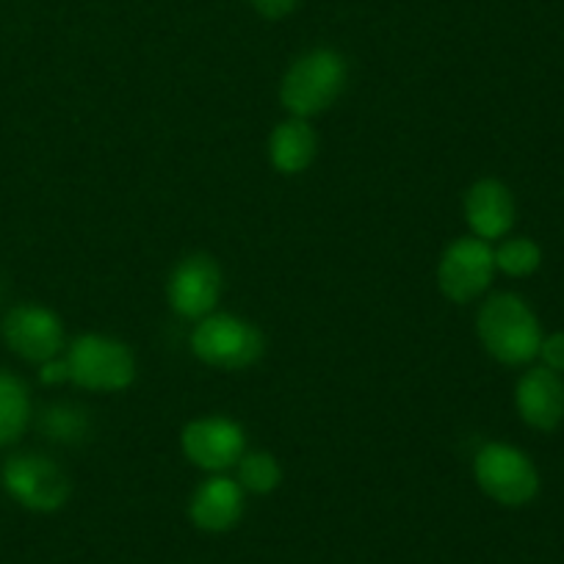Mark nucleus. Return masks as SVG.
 Returning <instances> with one entry per match:
<instances>
[{
  "label": "nucleus",
  "mask_w": 564,
  "mask_h": 564,
  "mask_svg": "<svg viewBox=\"0 0 564 564\" xmlns=\"http://www.w3.org/2000/svg\"><path fill=\"white\" fill-rule=\"evenodd\" d=\"M476 333L487 355L503 366H523L540 355V322L518 294L490 296L476 318Z\"/></svg>",
  "instance_id": "f257e3e1"
},
{
  "label": "nucleus",
  "mask_w": 564,
  "mask_h": 564,
  "mask_svg": "<svg viewBox=\"0 0 564 564\" xmlns=\"http://www.w3.org/2000/svg\"><path fill=\"white\" fill-rule=\"evenodd\" d=\"M349 67L338 51L316 47L289 67L280 84L282 108L296 119H311L329 111L344 95Z\"/></svg>",
  "instance_id": "f03ea898"
},
{
  "label": "nucleus",
  "mask_w": 564,
  "mask_h": 564,
  "mask_svg": "<svg viewBox=\"0 0 564 564\" xmlns=\"http://www.w3.org/2000/svg\"><path fill=\"white\" fill-rule=\"evenodd\" d=\"M192 351L210 368L243 371L263 357L265 338L247 318L230 316V313H210L194 327Z\"/></svg>",
  "instance_id": "7ed1b4c3"
},
{
  "label": "nucleus",
  "mask_w": 564,
  "mask_h": 564,
  "mask_svg": "<svg viewBox=\"0 0 564 564\" xmlns=\"http://www.w3.org/2000/svg\"><path fill=\"white\" fill-rule=\"evenodd\" d=\"M69 382L91 393H117L133 384L135 357L122 340L108 335H80L64 355Z\"/></svg>",
  "instance_id": "20e7f679"
},
{
  "label": "nucleus",
  "mask_w": 564,
  "mask_h": 564,
  "mask_svg": "<svg viewBox=\"0 0 564 564\" xmlns=\"http://www.w3.org/2000/svg\"><path fill=\"white\" fill-rule=\"evenodd\" d=\"M474 479L485 496L503 507H523L540 492V474L529 454L507 443H487L474 457Z\"/></svg>",
  "instance_id": "39448f33"
},
{
  "label": "nucleus",
  "mask_w": 564,
  "mask_h": 564,
  "mask_svg": "<svg viewBox=\"0 0 564 564\" xmlns=\"http://www.w3.org/2000/svg\"><path fill=\"white\" fill-rule=\"evenodd\" d=\"M3 487L31 512H56L69 498V479L62 465L42 454H18L3 465Z\"/></svg>",
  "instance_id": "423d86ee"
},
{
  "label": "nucleus",
  "mask_w": 564,
  "mask_h": 564,
  "mask_svg": "<svg viewBox=\"0 0 564 564\" xmlns=\"http://www.w3.org/2000/svg\"><path fill=\"white\" fill-rule=\"evenodd\" d=\"M496 274V254L487 241L476 236H463L452 241L437 263V289L448 302H474L490 289Z\"/></svg>",
  "instance_id": "0eeeda50"
},
{
  "label": "nucleus",
  "mask_w": 564,
  "mask_h": 564,
  "mask_svg": "<svg viewBox=\"0 0 564 564\" xmlns=\"http://www.w3.org/2000/svg\"><path fill=\"white\" fill-rule=\"evenodd\" d=\"M181 448L192 465L208 474H225L236 468L247 452V435L241 423L227 415H205L183 426Z\"/></svg>",
  "instance_id": "6e6552de"
},
{
  "label": "nucleus",
  "mask_w": 564,
  "mask_h": 564,
  "mask_svg": "<svg viewBox=\"0 0 564 564\" xmlns=\"http://www.w3.org/2000/svg\"><path fill=\"white\" fill-rule=\"evenodd\" d=\"M221 296V269L210 254H188L172 269L166 300L181 318L203 322L216 311Z\"/></svg>",
  "instance_id": "1a4fd4ad"
},
{
  "label": "nucleus",
  "mask_w": 564,
  "mask_h": 564,
  "mask_svg": "<svg viewBox=\"0 0 564 564\" xmlns=\"http://www.w3.org/2000/svg\"><path fill=\"white\" fill-rule=\"evenodd\" d=\"M3 340L14 355L42 366L62 355L64 324L51 307L25 302V305L12 307L3 318Z\"/></svg>",
  "instance_id": "9d476101"
},
{
  "label": "nucleus",
  "mask_w": 564,
  "mask_h": 564,
  "mask_svg": "<svg viewBox=\"0 0 564 564\" xmlns=\"http://www.w3.org/2000/svg\"><path fill=\"white\" fill-rule=\"evenodd\" d=\"M465 221L470 236L481 241H498L507 236L514 225V199L512 192L496 177H481L465 192Z\"/></svg>",
  "instance_id": "9b49d317"
},
{
  "label": "nucleus",
  "mask_w": 564,
  "mask_h": 564,
  "mask_svg": "<svg viewBox=\"0 0 564 564\" xmlns=\"http://www.w3.org/2000/svg\"><path fill=\"white\" fill-rule=\"evenodd\" d=\"M514 404L520 417L531 430L551 432L564 417V382L551 368H531L520 377L514 390Z\"/></svg>",
  "instance_id": "f8f14e48"
},
{
  "label": "nucleus",
  "mask_w": 564,
  "mask_h": 564,
  "mask_svg": "<svg viewBox=\"0 0 564 564\" xmlns=\"http://www.w3.org/2000/svg\"><path fill=\"white\" fill-rule=\"evenodd\" d=\"M243 514V490L230 476L214 474L194 490L188 501V518L197 529L221 534L230 531Z\"/></svg>",
  "instance_id": "ddd939ff"
},
{
  "label": "nucleus",
  "mask_w": 564,
  "mask_h": 564,
  "mask_svg": "<svg viewBox=\"0 0 564 564\" xmlns=\"http://www.w3.org/2000/svg\"><path fill=\"white\" fill-rule=\"evenodd\" d=\"M318 153L316 130L307 119H285L269 135V161L280 175H302Z\"/></svg>",
  "instance_id": "4468645a"
},
{
  "label": "nucleus",
  "mask_w": 564,
  "mask_h": 564,
  "mask_svg": "<svg viewBox=\"0 0 564 564\" xmlns=\"http://www.w3.org/2000/svg\"><path fill=\"white\" fill-rule=\"evenodd\" d=\"M31 421V399L25 384L14 373L0 371V448L23 437Z\"/></svg>",
  "instance_id": "2eb2a0df"
},
{
  "label": "nucleus",
  "mask_w": 564,
  "mask_h": 564,
  "mask_svg": "<svg viewBox=\"0 0 564 564\" xmlns=\"http://www.w3.org/2000/svg\"><path fill=\"white\" fill-rule=\"evenodd\" d=\"M40 430L47 441L78 446L91 435L89 412L75 404H53L40 415Z\"/></svg>",
  "instance_id": "dca6fc26"
},
{
  "label": "nucleus",
  "mask_w": 564,
  "mask_h": 564,
  "mask_svg": "<svg viewBox=\"0 0 564 564\" xmlns=\"http://www.w3.org/2000/svg\"><path fill=\"white\" fill-rule=\"evenodd\" d=\"M236 481L241 490L254 496H269L282 485V468L274 454L269 452H243L236 465Z\"/></svg>",
  "instance_id": "f3484780"
},
{
  "label": "nucleus",
  "mask_w": 564,
  "mask_h": 564,
  "mask_svg": "<svg viewBox=\"0 0 564 564\" xmlns=\"http://www.w3.org/2000/svg\"><path fill=\"white\" fill-rule=\"evenodd\" d=\"M496 254V271L507 276H529L540 269L542 249L531 238H507L492 249Z\"/></svg>",
  "instance_id": "a211bd4d"
},
{
  "label": "nucleus",
  "mask_w": 564,
  "mask_h": 564,
  "mask_svg": "<svg viewBox=\"0 0 564 564\" xmlns=\"http://www.w3.org/2000/svg\"><path fill=\"white\" fill-rule=\"evenodd\" d=\"M540 355L545 360V368L564 373V333H553L547 338H542Z\"/></svg>",
  "instance_id": "6ab92c4d"
},
{
  "label": "nucleus",
  "mask_w": 564,
  "mask_h": 564,
  "mask_svg": "<svg viewBox=\"0 0 564 564\" xmlns=\"http://www.w3.org/2000/svg\"><path fill=\"white\" fill-rule=\"evenodd\" d=\"M40 379L45 384H62V382H69V368H67V360L64 357H53V360L42 362L40 368Z\"/></svg>",
  "instance_id": "aec40b11"
},
{
  "label": "nucleus",
  "mask_w": 564,
  "mask_h": 564,
  "mask_svg": "<svg viewBox=\"0 0 564 564\" xmlns=\"http://www.w3.org/2000/svg\"><path fill=\"white\" fill-rule=\"evenodd\" d=\"M252 7L258 9L263 18L280 20V18H285V14L294 12L296 0H252Z\"/></svg>",
  "instance_id": "412c9836"
}]
</instances>
